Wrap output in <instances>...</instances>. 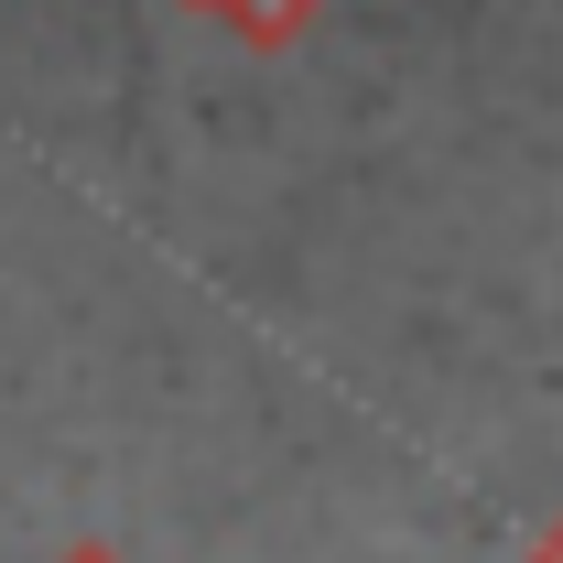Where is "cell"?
I'll use <instances>...</instances> for the list:
<instances>
[{"label":"cell","mask_w":563,"mask_h":563,"mask_svg":"<svg viewBox=\"0 0 563 563\" xmlns=\"http://www.w3.org/2000/svg\"><path fill=\"white\" fill-rule=\"evenodd\" d=\"M185 11H228V0H185Z\"/></svg>","instance_id":"obj_1"},{"label":"cell","mask_w":563,"mask_h":563,"mask_svg":"<svg viewBox=\"0 0 563 563\" xmlns=\"http://www.w3.org/2000/svg\"><path fill=\"white\" fill-rule=\"evenodd\" d=\"M76 563H109V553H76Z\"/></svg>","instance_id":"obj_2"}]
</instances>
